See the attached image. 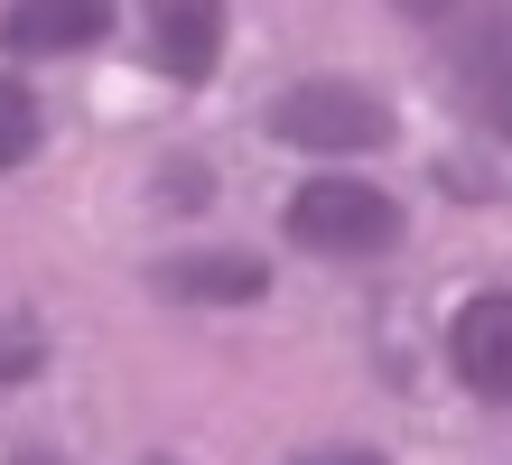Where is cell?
<instances>
[{
  "instance_id": "3957f363",
  "label": "cell",
  "mask_w": 512,
  "mask_h": 465,
  "mask_svg": "<svg viewBox=\"0 0 512 465\" xmlns=\"http://www.w3.org/2000/svg\"><path fill=\"white\" fill-rule=\"evenodd\" d=\"M447 363H457V382L475 400L512 410V289H485V298L457 307V326H447Z\"/></svg>"
},
{
  "instance_id": "ba28073f",
  "label": "cell",
  "mask_w": 512,
  "mask_h": 465,
  "mask_svg": "<svg viewBox=\"0 0 512 465\" xmlns=\"http://www.w3.org/2000/svg\"><path fill=\"white\" fill-rule=\"evenodd\" d=\"M19 159H38V103L0 75V177H10Z\"/></svg>"
},
{
  "instance_id": "6da1fadb",
  "label": "cell",
  "mask_w": 512,
  "mask_h": 465,
  "mask_svg": "<svg viewBox=\"0 0 512 465\" xmlns=\"http://www.w3.org/2000/svg\"><path fill=\"white\" fill-rule=\"evenodd\" d=\"M280 233L308 242L317 261H373V252L401 242V205H391L382 186H364V177H308L280 205Z\"/></svg>"
},
{
  "instance_id": "8992f818",
  "label": "cell",
  "mask_w": 512,
  "mask_h": 465,
  "mask_svg": "<svg viewBox=\"0 0 512 465\" xmlns=\"http://www.w3.org/2000/svg\"><path fill=\"white\" fill-rule=\"evenodd\" d=\"M0 38L19 56H75V47L112 38V0H10Z\"/></svg>"
},
{
  "instance_id": "52a82bcc",
  "label": "cell",
  "mask_w": 512,
  "mask_h": 465,
  "mask_svg": "<svg viewBox=\"0 0 512 465\" xmlns=\"http://www.w3.org/2000/svg\"><path fill=\"white\" fill-rule=\"evenodd\" d=\"M159 289L168 298H196V307H252L270 289V270L252 252H187V261H168L159 270Z\"/></svg>"
},
{
  "instance_id": "30bf717a",
  "label": "cell",
  "mask_w": 512,
  "mask_h": 465,
  "mask_svg": "<svg viewBox=\"0 0 512 465\" xmlns=\"http://www.w3.org/2000/svg\"><path fill=\"white\" fill-rule=\"evenodd\" d=\"M298 465H382V456H364V447H326V456H298Z\"/></svg>"
},
{
  "instance_id": "7a4b0ae2",
  "label": "cell",
  "mask_w": 512,
  "mask_h": 465,
  "mask_svg": "<svg viewBox=\"0 0 512 465\" xmlns=\"http://www.w3.org/2000/svg\"><path fill=\"white\" fill-rule=\"evenodd\" d=\"M270 140H289V149H382L391 140V112H382V93L364 84H345V75H317V84H289L280 103H270Z\"/></svg>"
},
{
  "instance_id": "9c48e42d",
  "label": "cell",
  "mask_w": 512,
  "mask_h": 465,
  "mask_svg": "<svg viewBox=\"0 0 512 465\" xmlns=\"http://www.w3.org/2000/svg\"><path fill=\"white\" fill-rule=\"evenodd\" d=\"M401 19H419V28H438V19H457V0H391Z\"/></svg>"
},
{
  "instance_id": "277c9868",
  "label": "cell",
  "mask_w": 512,
  "mask_h": 465,
  "mask_svg": "<svg viewBox=\"0 0 512 465\" xmlns=\"http://www.w3.org/2000/svg\"><path fill=\"white\" fill-rule=\"evenodd\" d=\"M457 84H466L475 121H485L494 140H512V0H494V10L457 38Z\"/></svg>"
},
{
  "instance_id": "5b68a950",
  "label": "cell",
  "mask_w": 512,
  "mask_h": 465,
  "mask_svg": "<svg viewBox=\"0 0 512 465\" xmlns=\"http://www.w3.org/2000/svg\"><path fill=\"white\" fill-rule=\"evenodd\" d=\"M149 10V56L177 75V84H205L224 56V0H140Z\"/></svg>"
},
{
  "instance_id": "8fae6325",
  "label": "cell",
  "mask_w": 512,
  "mask_h": 465,
  "mask_svg": "<svg viewBox=\"0 0 512 465\" xmlns=\"http://www.w3.org/2000/svg\"><path fill=\"white\" fill-rule=\"evenodd\" d=\"M10 465H56V456H10Z\"/></svg>"
}]
</instances>
